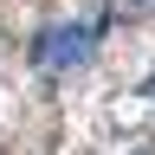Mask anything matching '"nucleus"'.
Returning a JSON list of instances; mask_svg holds the SVG:
<instances>
[{
	"mask_svg": "<svg viewBox=\"0 0 155 155\" xmlns=\"http://www.w3.org/2000/svg\"><path fill=\"white\" fill-rule=\"evenodd\" d=\"M91 39H97L91 26H45V32L32 39V58H39L45 71H65V65H84Z\"/></svg>",
	"mask_w": 155,
	"mask_h": 155,
	"instance_id": "obj_1",
	"label": "nucleus"
},
{
	"mask_svg": "<svg viewBox=\"0 0 155 155\" xmlns=\"http://www.w3.org/2000/svg\"><path fill=\"white\" fill-rule=\"evenodd\" d=\"M155 7V0H123V13H149Z\"/></svg>",
	"mask_w": 155,
	"mask_h": 155,
	"instance_id": "obj_2",
	"label": "nucleus"
}]
</instances>
